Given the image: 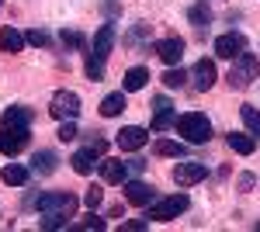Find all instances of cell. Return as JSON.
<instances>
[{"mask_svg": "<svg viewBox=\"0 0 260 232\" xmlns=\"http://www.w3.org/2000/svg\"><path fill=\"white\" fill-rule=\"evenodd\" d=\"M174 128H177V136H184V142H191V146H201V142L212 139V121L201 115V111L180 115L177 121H174Z\"/></svg>", "mask_w": 260, "mask_h": 232, "instance_id": "obj_1", "label": "cell"}, {"mask_svg": "<svg viewBox=\"0 0 260 232\" xmlns=\"http://www.w3.org/2000/svg\"><path fill=\"white\" fill-rule=\"evenodd\" d=\"M257 73H260V59L253 56V52H243V56H236L233 59V66H229V87L233 90H246L253 80H257Z\"/></svg>", "mask_w": 260, "mask_h": 232, "instance_id": "obj_2", "label": "cell"}, {"mask_svg": "<svg viewBox=\"0 0 260 232\" xmlns=\"http://www.w3.org/2000/svg\"><path fill=\"white\" fill-rule=\"evenodd\" d=\"M187 194H170V197H160V201H149L146 208V218H153V222H174L177 215H184L187 212Z\"/></svg>", "mask_w": 260, "mask_h": 232, "instance_id": "obj_3", "label": "cell"}, {"mask_svg": "<svg viewBox=\"0 0 260 232\" xmlns=\"http://www.w3.org/2000/svg\"><path fill=\"white\" fill-rule=\"evenodd\" d=\"M49 115L59 118V121H77V115H80V94H73V90H56L52 101H49Z\"/></svg>", "mask_w": 260, "mask_h": 232, "instance_id": "obj_4", "label": "cell"}, {"mask_svg": "<svg viewBox=\"0 0 260 232\" xmlns=\"http://www.w3.org/2000/svg\"><path fill=\"white\" fill-rule=\"evenodd\" d=\"M35 208H39L42 215L59 212V215H70V218H73V212H77V197H73L70 191H52V194H42L39 201H35Z\"/></svg>", "mask_w": 260, "mask_h": 232, "instance_id": "obj_5", "label": "cell"}, {"mask_svg": "<svg viewBox=\"0 0 260 232\" xmlns=\"http://www.w3.org/2000/svg\"><path fill=\"white\" fill-rule=\"evenodd\" d=\"M24 146H28V128L0 125V153H4V156H18Z\"/></svg>", "mask_w": 260, "mask_h": 232, "instance_id": "obj_6", "label": "cell"}, {"mask_svg": "<svg viewBox=\"0 0 260 232\" xmlns=\"http://www.w3.org/2000/svg\"><path fill=\"white\" fill-rule=\"evenodd\" d=\"M205 174H208L205 163L187 159V163H177V167H174V184H177V187H194L198 180H205Z\"/></svg>", "mask_w": 260, "mask_h": 232, "instance_id": "obj_7", "label": "cell"}, {"mask_svg": "<svg viewBox=\"0 0 260 232\" xmlns=\"http://www.w3.org/2000/svg\"><path fill=\"white\" fill-rule=\"evenodd\" d=\"M246 52V39H243L240 31H225L215 39V56L219 59H236Z\"/></svg>", "mask_w": 260, "mask_h": 232, "instance_id": "obj_8", "label": "cell"}, {"mask_svg": "<svg viewBox=\"0 0 260 232\" xmlns=\"http://www.w3.org/2000/svg\"><path fill=\"white\" fill-rule=\"evenodd\" d=\"M115 142H118V149H125V153H136V149H142L149 142V132L139 128V125H125L118 136H115Z\"/></svg>", "mask_w": 260, "mask_h": 232, "instance_id": "obj_9", "label": "cell"}, {"mask_svg": "<svg viewBox=\"0 0 260 232\" xmlns=\"http://www.w3.org/2000/svg\"><path fill=\"white\" fill-rule=\"evenodd\" d=\"M125 201L128 205H149V201H156V187L146 180H125Z\"/></svg>", "mask_w": 260, "mask_h": 232, "instance_id": "obj_10", "label": "cell"}, {"mask_svg": "<svg viewBox=\"0 0 260 232\" xmlns=\"http://www.w3.org/2000/svg\"><path fill=\"white\" fill-rule=\"evenodd\" d=\"M156 56H160L167 66H177L180 59H184V39H177V35L160 39V42H156Z\"/></svg>", "mask_w": 260, "mask_h": 232, "instance_id": "obj_11", "label": "cell"}, {"mask_svg": "<svg viewBox=\"0 0 260 232\" xmlns=\"http://www.w3.org/2000/svg\"><path fill=\"white\" fill-rule=\"evenodd\" d=\"M101 177H104V184H125L128 180V163L125 159H101Z\"/></svg>", "mask_w": 260, "mask_h": 232, "instance_id": "obj_12", "label": "cell"}, {"mask_svg": "<svg viewBox=\"0 0 260 232\" xmlns=\"http://www.w3.org/2000/svg\"><path fill=\"white\" fill-rule=\"evenodd\" d=\"M153 132H163V128H170L174 121H177V115H174V104L167 101V97H156V104H153Z\"/></svg>", "mask_w": 260, "mask_h": 232, "instance_id": "obj_13", "label": "cell"}, {"mask_svg": "<svg viewBox=\"0 0 260 232\" xmlns=\"http://www.w3.org/2000/svg\"><path fill=\"white\" fill-rule=\"evenodd\" d=\"M111 45H115V28H111V24H104V28H98V35H94L90 56L108 59V56H111Z\"/></svg>", "mask_w": 260, "mask_h": 232, "instance_id": "obj_14", "label": "cell"}, {"mask_svg": "<svg viewBox=\"0 0 260 232\" xmlns=\"http://www.w3.org/2000/svg\"><path fill=\"white\" fill-rule=\"evenodd\" d=\"M31 108H24V104H14V108H7L4 115H0V125H18V128H28L31 125Z\"/></svg>", "mask_w": 260, "mask_h": 232, "instance_id": "obj_15", "label": "cell"}, {"mask_svg": "<svg viewBox=\"0 0 260 232\" xmlns=\"http://www.w3.org/2000/svg\"><path fill=\"white\" fill-rule=\"evenodd\" d=\"M146 83H149V70H146V66H132V70L125 73V80H121V90H125V94H136Z\"/></svg>", "mask_w": 260, "mask_h": 232, "instance_id": "obj_16", "label": "cell"}, {"mask_svg": "<svg viewBox=\"0 0 260 232\" xmlns=\"http://www.w3.org/2000/svg\"><path fill=\"white\" fill-rule=\"evenodd\" d=\"M212 83H215V62L212 59H198V66H194V87L198 90H212Z\"/></svg>", "mask_w": 260, "mask_h": 232, "instance_id": "obj_17", "label": "cell"}, {"mask_svg": "<svg viewBox=\"0 0 260 232\" xmlns=\"http://www.w3.org/2000/svg\"><path fill=\"white\" fill-rule=\"evenodd\" d=\"M28 177H31V170H28V167H21V163H7V167L0 170V180H4V184H11V187H24V184H28Z\"/></svg>", "mask_w": 260, "mask_h": 232, "instance_id": "obj_18", "label": "cell"}, {"mask_svg": "<svg viewBox=\"0 0 260 232\" xmlns=\"http://www.w3.org/2000/svg\"><path fill=\"white\" fill-rule=\"evenodd\" d=\"M70 167H73V170H77L80 177H87L90 170H94V167H98V153H94V149L87 146V149H80V153L70 156Z\"/></svg>", "mask_w": 260, "mask_h": 232, "instance_id": "obj_19", "label": "cell"}, {"mask_svg": "<svg viewBox=\"0 0 260 232\" xmlns=\"http://www.w3.org/2000/svg\"><path fill=\"white\" fill-rule=\"evenodd\" d=\"M229 149L240 156H253V149H257V136H246V132H229Z\"/></svg>", "mask_w": 260, "mask_h": 232, "instance_id": "obj_20", "label": "cell"}, {"mask_svg": "<svg viewBox=\"0 0 260 232\" xmlns=\"http://www.w3.org/2000/svg\"><path fill=\"white\" fill-rule=\"evenodd\" d=\"M56 167H59V156L52 153V149H39V153L31 156V170L35 174H56Z\"/></svg>", "mask_w": 260, "mask_h": 232, "instance_id": "obj_21", "label": "cell"}, {"mask_svg": "<svg viewBox=\"0 0 260 232\" xmlns=\"http://www.w3.org/2000/svg\"><path fill=\"white\" fill-rule=\"evenodd\" d=\"M125 108H128V101H125V90H115V94H108L104 101H101V115H104V118L121 115Z\"/></svg>", "mask_w": 260, "mask_h": 232, "instance_id": "obj_22", "label": "cell"}, {"mask_svg": "<svg viewBox=\"0 0 260 232\" xmlns=\"http://www.w3.org/2000/svg\"><path fill=\"white\" fill-rule=\"evenodd\" d=\"M24 42H28V39L21 35L18 28H11V24L0 31V49H4V52H21V49H24Z\"/></svg>", "mask_w": 260, "mask_h": 232, "instance_id": "obj_23", "label": "cell"}, {"mask_svg": "<svg viewBox=\"0 0 260 232\" xmlns=\"http://www.w3.org/2000/svg\"><path fill=\"white\" fill-rule=\"evenodd\" d=\"M240 115H243V125L250 128V136H257V139H260V111L253 108V104H243Z\"/></svg>", "mask_w": 260, "mask_h": 232, "instance_id": "obj_24", "label": "cell"}, {"mask_svg": "<svg viewBox=\"0 0 260 232\" xmlns=\"http://www.w3.org/2000/svg\"><path fill=\"white\" fill-rule=\"evenodd\" d=\"M184 70H180V66H170V70H167V73H163V87H167V90H180V87H184Z\"/></svg>", "mask_w": 260, "mask_h": 232, "instance_id": "obj_25", "label": "cell"}, {"mask_svg": "<svg viewBox=\"0 0 260 232\" xmlns=\"http://www.w3.org/2000/svg\"><path fill=\"white\" fill-rule=\"evenodd\" d=\"M187 18H191V24H198V28H208V21H212V11H208L205 4H194V7L187 11Z\"/></svg>", "mask_w": 260, "mask_h": 232, "instance_id": "obj_26", "label": "cell"}, {"mask_svg": "<svg viewBox=\"0 0 260 232\" xmlns=\"http://www.w3.org/2000/svg\"><path fill=\"white\" fill-rule=\"evenodd\" d=\"M83 70H87V77L98 83V80H104V59H98V56L87 52V66H83Z\"/></svg>", "mask_w": 260, "mask_h": 232, "instance_id": "obj_27", "label": "cell"}, {"mask_svg": "<svg viewBox=\"0 0 260 232\" xmlns=\"http://www.w3.org/2000/svg\"><path fill=\"white\" fill-rule=\"evenodd\" d=\"M156 156H184V146L170 139H156Z\"/></svg>", "mask_w": 260, "mask_h": 232, "instance_id": "obj_28", "label": "cell"}, {"mask_svg": "<svg viewBox=\"0 0 260 232\" xmlns=\"http://www.w3.org/2000/svg\"><path fill=\"white\" fill-rule=\"evenodd\" d=\"M66 218H70V215L49 212V215H45V218H42V222H39V225H42V229H62V225H66Z\"/></svg>", "mask_w": 260, "mask_h": 232, "instance_id": "obj_29", "label": "cell"}, {"mask_svg": "<svg viewBox=\"0 0 260 232\" xmlns=\"http://www.w3.org/2000/svg\"><path fill=\"white\" fill-rule=\"evenodd\" d=\"M104 225H108V222H104V218H98V215H94V208H90V215H87V218H80L73 229H98V232H101Z\"/></svg>", "mask_w": 260, "mask_h": 232, "instance_id": "obj_30", "label": "cell"}, {"mask_svg": "<svg viewBox=\"0 0 260 232\" xmlns=\"http://www.w3.org/2000/svg\"><path fill=\"white\" fill-rule=\"evenodd\" d=\"M56 139H59V142H73V139H77V125H73V121H62Z\"/></svg>", "mask_w": 260, "mask_h": 232, "instance_id": "obj_31", "label": "cell"}, {"mask_svg": "<svg viewBox=\"0 0 260 232\" xmlns=\"http://www.w3.org/2000/svg\"><path fill=\"white\" fill-rule=\"evenodd\" d=\"M101 197H104V194H101V187H87V194H83V205H87V208H98Z\"/></svg>", "mask_w": 260, "mask_h": 232, "instance_id": "obj_32", "label": "cell"}, {"mask_svg": "<svg viewBox=\"0 0 260 232\" xmlns=\"http://www.w3.org/2000/svg\"><path fill=\"white\" fill-rule=\"evenodd\" d=\"M24 39L31 42V45H49V35H45V31H42V28H35V31H28V35H24Z\"/></svg>", "mask_w": 260, "mask_h": 232, "instance_id": "obj_33", "label": "cell"}, {"mask_svg": "<svg viewBox=\"0 0 260 232\" xmlns=\"http://www.w3.org/2000/svg\"><path fill=\"white\" fill-rule=\"evenodd\" d=\"M62 45L77 49V45H83V35H77V31H62Z\"/></svg>", "mask_w": 260, "mask_h": 232, "instance_id": "obj_34", "label": "cell"}, {"mask_svg": "<svg viewBox=\"0 0 260 232\" xmlns=\"http://www.w3.org/2000/svg\"><path fill=\"white\" fill-rule=\"evenodd\" d=\"M146 225H149V218H128V222H125L121 229H128V232H139V229H146Z\"/></svg>", "mask_w": 260, "mask_h": 232, "instance_id": "obj_35", "label": "cell"}, {"mask_svg": "<svg viewBox=\"0 0 260 232\" xmlns=\"http://www.w3.org/2000/svg\"><path fill=\"white\" fill-rule=\"evenodd\" d=\"M125 163H128V174L132 177H139L142 170H146V159H125Z\"/></svg>", "mask_w": 260, "mask_h": 232, "instance_id": "obj_36", "label": "cell"}, {"mask_svg": "<svg viewBox=\"0 0 260 232\" xmlns=\"http://www.w3.org/2000/svg\"><path fill=\"white\" fill-rule=\"evenodd\" d=\"M0 4H4V0H0Z\"/></svg>", "mask_w": 260, "mask_h": 232, "instance_id": "obj_37", "label": "cell"}]
</instances>
